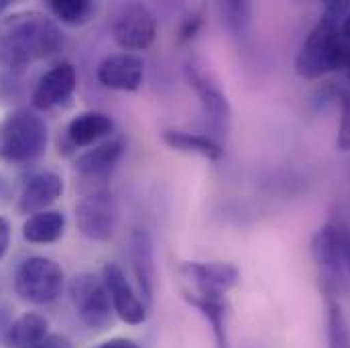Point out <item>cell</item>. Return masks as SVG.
I'll return each instance as SVG.
<instances>
[{
    "mask_svg": "<svg viewBox=\"0 0 350 348\" xmlns=\"http://www.w3.org/2000/svg\"><path fill=\"white\" fill-rule=\"evenodd\" d=\"M49 145L47 122L29 108H18L0 120V159L8 165L39 161Z\"/></svg>",
    "mask_w": 350,
    "mask_h": 348,
    "instance_id": "3957f363",
    "label": "cell"
},
{
    "mask_svg": "<svg viewBox=\"0 0 350 348\" xmlns=\"http://www.w3.org/2000/svg\"><path fill=\"white\" fill-rule=\"evenodd\" d=\"M124 149L126 145L122 139H106L104 143H98L94 149H88L86 153L78 155L74 170L82 181L92 185V191L104 189V183L112 177L116 165L120 163Z\"/></svg>",
    "mask_w": 350,
    "mask_h": 348,
    "instance_id": "30bf717a",
    "label": "cell"
},
{
    "mask_svg": "<svg viewBox=\"0 0 350 348\" xmlns=\"http://www.w3.org/2000/svg\"><path fill=\"white\" fill-rule=\"evenodd\" d=\"M96 348H141L135 340H131V338H122V336H118V338H110V340H106V343H102L100 347Z\"/></svg>",
    "mask_w": 350,
    "mask_h": 348,
    "instance_id": "f1b7e54d",
    "label": "cell"
},
{
    "mask_svg": "<svg viewBox=\"0 0 350 348\" xmlns=\"http://www.w3.org/2000/svg\"><path fill=\"white\" fill-rule=\"evenodd\" d=\"M78 86V72L70 62H62L41 76L31 94V106L37 112L51 110L72 98Z\"/></svg>",
    "mask_w": 350,
    "mask_h": 348,
    "instance_id": "4fadbf2b",
    "label": "cell"
},
{
    "mask_svg": "<svg viewBox=\"0 0 350 348\" xmlns=\"http://www.w3.org/2000/svg\"><path fill=\"white\" fill-rule=\"evenodd\" d=\"M64 45L59 25L41 10H16L0 18V66L23 72L55 55Z\"/></svg>",
    "mask_w": 350,
    "mask_h": 348,
    "instance_id": "6da1fadb",
    "label": "cell"
},
{
    "mask_svg": "<svg viewBox=\"0 0 350 348\" xmlns=\"http://www.w3.org/2000/svg\"><path fill=\"white\" fill-rule=\"evenodd\" d=\"M340 33H342V37L350 41V10L347 12V16L342 18V25H340Z\"/></svg>",
    "mask_w": 350,
    "mask_h": 348,
    "instance_id": "f546056e",
    "label": "cell"
},
{
    "mask_svg": "<svg viewBox=\"0 0 350 348\" xmlns=\"http://www.w3.org/2000/svg\"><path fill=\"white\" fill-rule=\"evenodd\" d=\"M68 289L76 314L88 328L104 332L112 326L114 308L102 277H96L94 273L88 271L78 273L70 279Z\"/></svg>",
    "mask_w": 350,
    "mask_h": 348,
    "instance_id": "8992f818",
    "label": "cell"
},
{
    "mask_svg": "<svg viewBox=\"0 0 350 348\" xmlns=\"http://www.w3.org/2000/svg\"><path fill=\"white\" fill-rule=\"evenodd\" d=\"M336 147L342 153H350V92L342 94V116H340Z\"/></svg>",
    "mask_w": 350,
    "mask_h": 348,
    "instance_id": "484cf974",
    "label": "cell"
},
{
    "mask_svg": "<svg viewBox=\"0 0 350 348\" xmlns=\"http://www.w3.org/2000/svg\"><path fill=\"white\" fill-rule=\"evenodd\" d=\"M0 189H2V181H0Z\"/></svg>",
    "mask_w": 350,
    "mask_h": 348,
    "instance_id": "e575fe53",
    "label": "cell"
},
{
    "mask_svg": "<svg viewBox=\"0 0 350 348\" xmlns=\"http://www.w3.org/2000/svg\"><path fill=\"white\" fill-rule=\"evenodd\" d=\"M187 74V82L193 88L200 96L202 102V112H204V122L208 129V137H212L214 141H222L228 137L230 126H232V108L228 98L222 94L220 88H216L202 70H198L196 66H187L185 68Z\"/></svg>",
    "mask_w": 350,
    "mask_h": 348,
    "instance_id": "9c48e42d",
    "label": "cell"
},
{
    "mask_svg": "<svg viewBox=\"0 0 350 348\" xmlns=\"http://www.w3.org/2000/svg\"><path fill=\"white\" fill-rule=\"evenodd\" d=\"M102 281L108 289L114 314L131 324V326H139L147 320V306L143 304V299L135 293V289L131 287L124 271L120 265L116 263H106L102 267Z\"/></svg>",
    "mask_w": 350,
    "mask_h": 348,
    "instance_id": "7c38bea8",
    "label": "cell"
},
{
    "mask_svg": "<svg viewBox=\"0 0 350 348\" xmlns=\"http://www.w3.org/2000/svg\"><path fill=\"white\" fill-rule=\"evenodd\" d=\"M78 230L96 243H108L118 224V206L110 189H96L86 193L76 206Z\"/></svg>",
    "mask_w": 350,
    "mask_h": 348,
    "instance_id": "52a82bcc",
    "label": "cell"
},
{
    "mask_svg": "<svg viewBox=\"0 0 350 348\" xmlns=\"http://www.w3.org/2000/svg\"><path fill=\"white\" fill-rule=\"evenodd\" d=\"M185 302L189 306H193L210 324L216 348H230L228 345V330H226V304L224 297L218 295H200V293H191L185 291L183 293Z\"/></svg>",
    "mask_w": 350,
    "mask_h": 348,
    "instance_id": "44dd1931",
    "label": "cell"
},
{
    "mask_svg": "<svg viewBox=\"0 0 350 348\" xmlns=\"http://www.w3.org/2000/svg\"><path fill=\"white\" fill-rule=\"evenodd\" d=\"M8 8H10V2H8V0H0V14L6 12Z\"/></svg>",
    "mask_w": 350,
    "mask_h": 348,
    "instance_id": "d6a6232c",
    "label": "cell"
},
{
    "mask_svg": "<svg viewBox=\"0 0 350 348\" xmlns=\"http://www.w3.org/2000/svg\"><path fill=\"white\" fill-rule=\"evenodd\" d=\"M163 143L174 149L177 153H185V155H198L210 161H218L224 155L222 143L214 141L208 135H198V133H185V131H177V129H165L161 133Z\"/></svg>",
    "mask_w": 350,
    "mask_h": 348,
    "instance_id": "d6986e66",
    "label": "cell"
},
{
    "mask_svg": "<svg viewBox=\"0 0 350 348\" xmlns=\"http://www.w3.org/2000/svg\"><path fill=\"white\" fill-rule=\"evenodd\" d=\"M349 232L338 224H324L312 239V257L320 269L326 295H336L345 287Z\"/></svg>",
    "mask_w": 350,
    "mask_h": 348,
    "instance_id": "5b68a950",
    "label": "cell"
},
{
    "mask_svg": "<svg viewBox=\"0 0 350 348\" xmlns=\"http://www.w3.org/2000/svg\"><path fill=\"white\" fill-rule=\"evenodd\" d=\"M6 312H8V308H6V304L2 302V297H0V324H4V318H6ZM6 328H8V324H4Z\"/></svg>",
    "mask_w": 350,
    "mask_h": 348,
    "instance_id": "4dcf8cb0",
    "label": "cell"
},
{
    "mask_svg": "<svg viewBox=\"0 0 350 348\" xmlns=\"http://www.w3.org/2000/svg\"><path fill=\"white\" fill-rule=\"evenodd\" d=\"M64 193V179L62 175L55 172H41V174L33 175L23 191L18 193L16 200V212L21 216H33L39 212L49 210L51 204H55Z\"/></svg>",
    "mask_w": 350,
    "mask_h": 348,
    "instance_id": "9a60e30c",
    "label": "cell"
},
{
    "mask_svg": "<svg viewBox=\"0 0 350 348\" xmlns=\"http://www.w3.org/2000/svg\"><path fill=\"white\" fill-rule=\"evenodd\" d=\"M39 348H74L72 347V343L66 338V336H62V334H49L47 336V340L41 345Z\"/></svg>",
    "mask_w": 350,
    "mask_h": 348,
    "instance_id": "83f0119b",
    "label": "cell"
},
{
    "mask_svg": "<svg viewBox=\"0 0 350 348\" xmlns=\"http://www.w3.org/2000/svg\"><path fill=\"white\" fill-rule=\"evenodd\" d=\"M157 16L145 4H126L112 21V39L126 53L145 51L155 43Z\"/></svg>",
    "mask_w": 350,
    "mask_h": 348,
    "instance_id": "ba28073f",
    "label": "cell"
},
{
    "mask_svg": "<svg viewBox=\"0 0 350 348\" xmlns=\"http://www.w3.org/2000/svg\"><path fill=\"white\" fill-rule=\"evenodd\" d=\"M114 131V120L100 110H86L74 116L66 129V139L72 149L90 147Z\"/></svg>",
    "mask_w": 350,
    "mask_h": 348,
    "instance_id": "e0dca14e",
    "label": "cell"
},
{
    "mask_svg": "<svg viewBox=\"0 0 350 348\" xmlns=\"http://www.w3.org/2000/svg\"><path fill=\"white\" fill-rule=\"evenodd\" d=\"M66 232V214L59 210H45L33 214L23 224V239L31 245L57 243Z\"/></svg>",
    "mask_w": 350,
    "mask_h": 348,
    "instance_id": "ffe728a7",
    "label": "cell"
},
{
    "mask_svg": "<svg viewBox=\"0 0 350 348\" xmlns=\"http://www.w3.org/2000/svg\"><path fill=\"white\" fill-rule=\"evenodd\" d=\"M49 336V320L41 314H23L12 320L4 332L8 348H39Z\"/></svg>",
    "mask_w": 350,
    "mask_h": 348,
    "instance_id": "ac0fdd59",
    "label": "cell"
},
{
    "mask_svg": "<svg viewBox=\"0 0 350 348\" xmlns=\"http://www.w3.org/2000/svg\"><path fill=\"white\" fill-rule=\"evenodd\" d=\"M328 304V347L350 348V328L342 306L334 295H326Z\"/></svg>",
    "mask_w": 350,
    "mask_h": 348,
    "instance_id": "cb8c5ba5",
    "label": "cell"
},
{
    "mask_svg": "<svg viewBox=\"0 0 350 348\" xmlns=\"http://www.w3.org/2000/svg\"><path fill=\"white\" fill-rule=\"evenodd\" d=\"M218 10V16H220V23L226 31L234 33V35H241L249 29L251 25V14H253V8L249 2L245 0H226V2H218L216 6Z\"/></svg>",
    "mask_w": 350,
    "mask_h": 348,
    "instance_id": "603a6c76",
    "label": "cell"
},
{
    "mask_svg": "<svg viewBox=\"0 0 350 348\" xmlns=\"http://www.w3.org/2000/svg\"><path fill=\"white\" fill-rule=\"evenodd\" d=\"M202 25H204V14H202V10L191 12L187 18H183L181 27H179V31H177V43H179V45L191 43V41L196 39V35L200 33Z\"/></svg>",
    "mask_w": 350,
    "mask_h": 348,
    "instance_id": "d4e9b609",
    "label": "cell"
},
{
    "mask_svg": "<svg viewBox=\"0 0 350 348\" xmlns=\"http://www.w3.org/2000/svg\"><path fill=\"white\" fill-rule=\"evenodd\" d=\"M181 275L196 287L193 293L224 297L226 291L239 285L241 271L232 263L185 261L179 267Z\"/></svg>",
    "mask_w": 350,
    "mask_h": 348,
    "instance_id": "8fae6325",
    "label": "cell"
},
{
    "mask_svg": "<svg viewBox=\"0 0 350 348\" xmlns=\"http://www.w3.org/2000/svg\"><path fill=\"white\" fill-rule=\"evenodd\" d=\"M47 8L59 23L70 27L88 25L98 10L96 2L90 0H49Z\"/></svg>",
    "mask_w": 350,
    "mask_h": 348,
    "instance_id": "7402d4cb",
    "label": "cell"
},
{
    "mask_svg": "<svg viewBox=\"0 0 350 348\" xmlns=\"http://www.w3.org/2000/svg\"><path fill=\"white\" fill-rule=\"evenodd\" d=\"M131 259H133V271L137 277L139 291L143 295V304L151 306L155 297L157 269H155L153 239L147 230H135L131 235Z\"/></svg>",
    "mask_w": 350,
    "mask_h": 348,
    "instance_id": "2e32d148",
    "label": "cell"
},
{
    "mask_svg": "<svg viewBox=\"0 0 350 348\" xmlns=\"http://www.w3.org/2000/svg\"><path fill=\"white\" fill-rule=\"evenodd\" d=\"M347 269L350 271V235H349V243H347Z\"/></svg>",
    "mask_w": 350,
    "mask_h": 348,
    "instance_id": "836d02e7",
    "label": "cell"
},
{
    "mask_svg": "<svg viewBox=\"0 0 350 348\" xmlns=\"http://www.w3.org/2000/svg\"><path fill=\"white\" fill-rule=\"evenodd\" d=\"M350 10L349 0H328L318 25L306 37L297 57L295 72L304 80H318L345 66L350 41L340 33L342 18Z\"/></svg>",
    "mask_w": 350,
    "mask_h": 348,
    "instance_id": "7a4b0ae2",
    "label": "cell"
},
{
    "mask_svg": "<svg viewBox=\"0 0 350 348\" xmlns=\"http://www.w3.org/2000/svg\"><path fill=\"white\" fill-rule=\"evenodd\" d=\"M66 285V275L59 263L49 257H29L16 267L14 291L21 299L45 306L59 299Z\"/></svg>",
    "mask_w": 350,
    "mask_h": 348,
    "instance_id": "277c9868",
    "label": "cell"
},
{
    "mask_svg": "<svg viewBox=\"0 0 350 348\" xmlns=\"http://www.w3.org/2000/svg\"><path fill=\"white\" fill-rule=\"evenodd\" d=\"M98 82L108 90L118 92H137L143 86L145 62L137 53H112L106 55L96 70Z\"/></svg>",
    "mask_w": 350,
    "mask_h": 348,
    "instance_id": "5bb4252c",
    "label": "cell"
},
{
    "mask_svg": "<svg viewBox=\"0 0 350 348\" xmlns=\"http://www.w3.org/2000/svg\"><path fill=\"white\" fill-rule=\"evenodd\" d=\"M342 72H347V78H349V80H350V47H349V51H347V59H345Z\"/></svg>",
    "mask_w": 350,
    "mask_h": 348,
    "instance_id": "1f68e13d",
    "label": "cell"
},
{
    "mask_svg": "<svg viewBox=\"0 0 350 348\" xmlns=\"http://www.w3.org/2000/svg\"><path fill=\"white\" fill-rule=\"evenodd\" d=\"M8 247H10V224L4 216H0V261L4 259Z\"/></svg>",
    "mask_w": 350,
    "mask_h": 348,
    "instance_id": "4316f807",
    "label": "cell"
}]
</instances>
